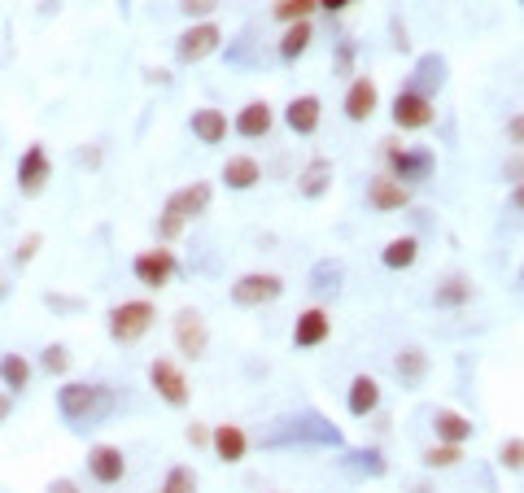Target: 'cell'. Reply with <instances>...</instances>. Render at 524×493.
Wrapping results in <instances>:
<instances>
[{
  "label": "cell",
  "mask_w": 524,
  "mask_h": 493,
  "mask_svg": "<svg viewBox=\"0 0 524 493\" xmlns=\"http://www.w3.org/2000/svg\"><path fill=\"white\" fill-rule=\"evenodd\" d=\"M511 210H516V214H524V184H516V188H511Z\"/></svg>",
  "instance_id": "48"
},
{
  "label": "cell",
  "mask_w": 524,
  "mask_h": 493,
  "mask_svg": "<svg viewBox=\"0 0 524 493\" xmlns=\"http://www.w3.org/2000/svg\"><path fill=\"white\" fill-rule=\"evenodd\" d=\"M219 44H223L219 22H188V27L180 31V40H175V62L197 66V62H206L210 53H219Z\"/></svg>",
  "instance_id": "8"
},
{
  "label": "cell",
  "mask_w": 524,
  "mask_h": 493,
  "mask_svg": "<svg viewBox=\"0 0 524 493\" xmlns=\"http://www.w3.org/2000/svg\"><path fill=\"white\" fill-rule=\"evenodd\" d=\"M40 302L49 310H57V315H79L83 310V297H66V293H44Z\"/></svg>",
  "instance_id": "40"
},
{
  "label": "cell",
  "mask_w": 524,
  "mask_h": 493,
  "mask_svg": "<svg viewBox=\"0 0 524 493\" xmlns=\"http://www.w3.org/2000/svg\"><path fill=\"white\" fill-rule=\"evenodd\" d=\"M214 9H219V0H180V14L188 22H210Z\"/></svg>",
  "instance_id": "39"
},
{
  "label": "cell",
  "mask_w": 524,
  "mask_h": 493,
  "mask_svg": "<svg viewBox=\"0 0 524 493\" xmlns=\"http://www.w3.org/2000/svg\"><path fill=\"white\" fill-rule=\"evenodd\" d=\"M319 123H324V101H319L315 92L293 96V101L284 105V127H289L293 136H315Z\"/></svg>",
  "instance_id": "14"
},
{
  "label": "cell",
  "mask_w": 524,
  "mask_h": 493,
  "mask_svg": "<svg viewBox=\"0 0 524 493\" xmlns=\"http://www.w3.org/2000/svg\"><path fill=\"white\" fill-rule=\"evenodd\" d=\"M520 284H524V267H520Z\"/></svg>",
  "instance_id": "50"
},
{
  "label": "cell",
  "mask_w": 524,
  "mask_h": 493,
  "mask_svg": "<svg viewBox=\"0 0 524 493\" xmlns=\"http://www.w3.org/2000/svg\"><path fill=\"white\" fill-rule=\"evenodd\" d=\"M114 389L101 380H62V389H57V415L66 419L70 428H97L105 419L114 415Z\"/></svg>",
  "instance_id": "1"
},
{
  "label": "cell",
  "mask_w": 524,
  "mask_h": 493,
  "mask_svg": "<svg viewBox=\"0 0 524 493\" xmlns=\"http://www.w3.org/2000/svg\"><path fill=\"white\" fill-rule=\"evenodd\" d=\"M385 162L402 188H415V184H428L437 171V153L424 149V144H398V140H385Z\"/></svg>",
  "instance_id": "3"
},
{
  "label": "cell",
  "mask_w": 524,
  "mask_h": 493,
  "mask_svg": "<svg viewBox=\"0 0 524 493\" xmlns=\"http://www.w3.org/2000/svg\"><path fill=\"white\" fill-rule=\"evenodd\" d=\"M311 40H315V27L311 22H293V27H284V35H280V62H297V57L311 48Z\"/></svg>",
  "instance_id": "30"
},
{
  "label": "cell",
  "mask_w": 524,
  "mask_h": 493,
  "mask_svg": "<svg viewBox=\"0 0 524 493\" xmlns=\"http://www.w3.org/2000/svg\"><path fill=\"white\" fill-rule=\"evenodd\" d=\"M380 262H385L389 271H411L415 262H420V240L415 236H393L385 249H380Z\"/></svg>",
  "instance_id": "28"
},
{
  "label": "cell",
  "mask_w": 524,
  "mask_h": 493,
  "mask_svg": "<svg viewBox=\"0 0 524 493\" xmlns=\"http://www.w3.org/2000/svg\"><path fill=\"white\" fill-rule=\"evenodd\" d=\"M5 297H9V284H5V275H0V302H5Z\"/></svg>",
  "instance_id": "49"
},
{
  "label": "cell",
  "mask_w": 524,
  "mask_h": 493,
  "mask_svg": "<svg viewBox=\"0 0 524 493\" xmlns=\"http://www.w3.org/2000/svg\"><path fill=\"white\" fill-rule=\"evenodd\" d=\"M328 336H332V315L324 306H311V310H302L293 323V345L297 350H319V345H328Z\"/></svg>",
  "instance_id": "15"
},
{
  "label": "cell",
  "mask_w": 524,
  "mask_h": 493,
  "mask_svg": "<svg viewBox=\"0 0 524 493\" xmlns=\"http://www.w3.org/2000/svg\"><path fill=\"white\" fill-rule=\"evenodd\" d=\"M341 110L350 123H367L376 110H380V88H376V79H350V88H345V101H341Z\"/></svg>",
  "instance_id": "16"
},
{
  "label": "cell",
  "mask_w": 524,
  "mask_h": 493,
  "mask_svg": "<svg viewBox=\"0 0 524 493\" xmlns=\"http://www.w3.org/2000/svg\"><path fill=\"white\" fill-rule=\"evenodd\" d=\"M420 463L428 467V472H446V467H459L463 463V446H428L424 454H420Z\"/></svg>",
  "instance_id": "33"
},
{
  "label": "cell",
  "mask_w": 524,
  "mask_h": 493,
  "mask_svg": "<svg viewBox=\"0 0 524 493\" xmlns=\"http://www.w3.org/2000/svg\"><path fill=\"white\" fill-rule=\"evenodd\" d=\"M389 118H393V127L398 131H424V127H433V101L428 96H420L415 88H402L398 96H393V105H389Z\"/></svg>",
  "instance_id": "11"
},
{
  "label": "cell",
  "mask_w": 524,
  "mask_h": 493,
  "mask_svg": "<svg viewBox=\"0 0 524 493\" xmlns=\"http://www.w3.org/2000/svg\"><path fill=\"white\" fill-rule=\"evenodd\" d=\"M219 179H223V184H228L232 192H249V188L262 184V166H258V158H249V153H232V158L223 162Z\"/></svg>",
  "instance_id": "22"
},
{
  "label": "cell",
  "mask_w": 524,
  "mask_h": 493,
  "mask_svg": "<svg viewBox=\"0 0 524 493\" xmlns=\"http://www.w3.org/2000/svg\"><path fill=\"white\" fill-rule=\"evenodd\" d=\"M184 441H188L193 450H210V428H206V424H188V428H184Z\"/></svg>",
  "instance_id": "41"
},
{
  "label": "cell",
  "mask_w": 524,
  "mask_h": 493,
  "mask_svg": "<svg viewBox=\"0 0 524 493\" xmlns=\"http://www.w3.org/2000/svg\"><path fill=\"white\" fill-rule=\"evenodd\" d=\"M153 323H158V306L145 302V297H131V302L110 306V315H105V332H110L114 345H136L153 332Z\"/></svg>",
  "instance_id": "2"
},
{
  "label": "cell",
  "mask_w": 524,
  "mask_h": 493,
  "mask_svg": "<svg viewBox=\"0 0 524 493\" xmlns=\"http://www.w3.org/2000/svg\"><path fill=\"white\" fill-rule=\"evenodd\" d=\"M271 127H276V110H271L267 101H249V105H241V110H236V118H232V131H236L241 140H267Z\"/></svg>",
  "instance_id": "18"
},
{
  "label": "cell",
  "mask_w": 524,
  "mask_h": 493,
  "mask_svg": "<svg viewBox=\"0 0 524 493\" xmlns=\"http://www.w3.org/2000/svg\"><path fill=\"white\" fill-rule=\"evenodd\" d=\"M367 206H372L376 214L407 210L411 206V188H402L393 175H372L367 179Z\"/></svg>",
  "instance_id": "17"
},
{
  "label": "cell",
  "mask_w": 524,
  "mask_h": 493,
  "mask_svg": "<svg viewBox=\"0 0 524 493\" xmlns=\"http://www.w3.org/2000/svg\"><path fill=\"white\" fill-rule=\"evenodd\" d=\"M184 219H175V214H158V223H153V232H158V245H171V240L184 236Z\"/></svg>",
  "instance_id": "38"
},
{
  "label": "cell",
  "mask_w": 524,
  "mask_h": 493,
  "mask_svg": "<svg viewBox=\"0 0 524 493\" xmlns=\"http://www.w3.org/2000/svg\"><path fill=\"white\" fill-rule=\"evenodd\" d=\"M49 493H79V485H75V480H53V485H49Z\"/></svg>",
  "instance_id": "47"
},
{
  "label": "cell",
  "mask_w": 524,
  "mask_h": 493,
  "mask_svg": "<svg viewBox=\"0 0 524 493\" xmlns=\"http://www.w3.org/2000/svg\"><path fill=\"white\" fill-rule=\"evenodd\" d=\"M284 297V280L276 271H245L241 280L232 284V306L241 310H258V306H271Z\"/></svg>",
  "instance_id": "6"
},
{
  "label": "cell",
  "mask_w": 524,
  "mask_h": 493,
  "mask_svg": "<svg viewBox=\"0 0 524 493\" xmlns=\"http://www.w3.org/2000/svg\"><path fill=\"white\" fill-rule=\"evenodd\" d=\"M40 249H44V236H40V232H27V236L18 240V249H14V267H18V271H27L31 262L40 258Z\"/></svg>",
  "instance_id": "37"
},
{
  "label": "cell",
  "mask_w": 524,
  "mask_h": 493,
  "mask_svg": "<svg viewBox=\"0 0 524 493\" xmlns=\"http://www.w3.org/2000/svg\"><path fill=\"white\" fill-rule=\"evenodd\" d=\"M31 376H35V367H31V358L27 354H0V389L5 393H27L31 389Z\"/></svg>",
  "instance_id": "26"
},
{
  "label": "cell",
  "mask_w": 524,
  "mask_h": 493,
  "mask_svg": "<svg viewBox=\"0 0 524 493\" xmlns=\"http://www.w3.org/2000/svg\"><path fill=\"white\" fill-rule=\"evenodd\" d=\"M332 158H311L302 166V175H297V197H306V201H319V197H328V188H332Z\"/></svg>",
  "instance_id": "23"
},
{
  "label": "cell",
  "mask_w": 524,
  "mask_h": 493,
  "mask_svg": "<svg viewBox=\"0 0 524 493\" xmlns=\"http://www.w3.org/2000/svg\"><path fill=\"white\" fill-rule=\"evenodd\" d=\"M210 454L228 467L245 463L249 459V432L241 424H214L210 428Z\"/></svg>",
  "instance_id": "13"
},
{
  "label": "cell",
  "mask_w": 524,
  "mask_h": 493,
  "mask_svg": "<svg viewBox=\"0 0 524 493\" xmlns=\"http://www.w3.org/2000/svg\"><path fill=\"white\" fill-rule=\"evenodd\" d=\"M498 467L503 472H524V437H507L498 446Z\"/></svg>",
  "instance_id": "36"
},
{
  "label": "cell",
  "mask_w": 524,
  "mask_h": 493,
  "mask_svg": "<svg viewBox=\"0 0 524 493\" xmlns=\"http://www.w3.org/2000/svg\"><path fill=\"white\" fill-rule=\"evenodd\" d=\"M507 140L516 144V153H524V110L507 118Z\"/></svg>",
  "instance_id": "42"
},
{
  "label": "cell",
  "mask_w": 524,
  "mask_h": 493,
  "mask_svg": "<svg viewBox=\"0 0 524 493\" xmlns=\"http://www.w3.org/2000/svg\"><path fill=\"white\" fill-rule=\"evenodd\" d=\"M345 411H350L354 419H367V415H376L380 411V380L376 376H354L350 380V389H345Z\"/></svg>",
  "instance_id": "20"
},
{
  "label": "cell",
  "mask_w": 524,
  "mask_h": 493,
  "mask_svg": "<svg viewBox=\"0 0 524 493\" xmlns=\"http://www.w3.org/2000/svg\"><path fill=\"white\" fill-rule=\"evenodd\" d=\"M442 83H446V57L424 53L420 62H415V75H411L407 88H415L420 96H428V101H433V92H442Z\"/></svg>",
  "instance_id": "24"
},
{
  "label": "cell",
  "mask_w": 524,
  "mask_h": 493,
  "mask_svg": "<svg viewBox=\"0 0 524 493\" xmlns=\"http://www.w3.org/2000/svg\"><path fill=\"white\" fill-rule=\"evenodd\" d=\"M83 463H88V480L101 489L123 485V476H127V454H123V446H110V441H97Z\"/></svg>",
  "instance_id": "10"
},
{
  "label": "cell",
  "mask_w": 524,
  "mask_h": 493,
  "mask_svg": "<svg viewBox=\"0 0 524 493\" xmlns=\"http://www.w3.org/2000/svg\"><path fill=\"white\" fill-rule=\"evenodd\" d=\"M354 0H319V9H324V14H341V9H350Z\"/></svg>",
  "instance_id": "45"
},
{
  "label": "cell",
  "mask_w": 524,
  "mask_h": 493,
  "mask_svg": "<svg viewBox=\"0 0 524 493\" xmlns=\"http://www.w3.org/2000/svg\"><path fill=\"white\" fill-rule=\"evenodd\" d=\"M149 389L158 393L171 411H184V406L193 402V384H188L184 367L175 363V358H153L149 363Z\"/></svg>",
  "instance_id": "4"
},
{
  "label": "cell",
  "mask_w": 524,
  "mask_h": 493,
  "mask_svg": "<svg viewBox=\"0 0 524 493\" xmlns=\"http://www.w3.org/2000/svg\"><path fill=\"white\" fill-rule=\"evenodd\" d=\"M131 275H136L140 288H149V293H158V288H166L180 275V258H175V249H140L136 258H131Z\"/></svg>",
  "instance_id": "5"
},
{
  "label": "cell",
  "mask_w": 524,
  "mask_h": 493,
  "mask_svg": "<svg viewBox=\"0 0 524 493\" xmlns=\"http://www.w3.org/2000/svg\"><path fill=\"white\" fill-rule=\"evenodd\" d=\"M520 5H524V0H520Z\"/></svg>",
  "instance_id": "51"
},
{
  "label": "cell",
  "mask_w": 524,
  "mask_h": 493,
  "mask_svg": "<svg viewBox=\"0 0 524 493\" xmlns=\"http://www.w3.org/2000/svg\"><path fill=\"white\" fill-rule=\"evenodd\" d=\"M503 175L511 179V188H516V184H524V153H516V158H507Z\"/></svg>",
  "instance_id": "43"
},
{
  "label": "cell",
  "mask_w": 524,
  "mask_h": 493,
  "mask_svg": "<svg viewBox=\"0 0 524 493\" xmlns=\"http://www.w3.org/2000/svg\"><path fill=\"white\" fill-rule=\"evenodd\" d=\"M14 179H18V192H22V197H27V201H35L44 188H49V179H53V158H49V149H44L40 140L22 149V158H18V171H14Z\"/></svg>",
  "instance_id": "9"
},
{
  "label": "cell",
  "mask_w": 524,
  "mask_h": 493,
  "mask_svg": "<svg viewBox=\"0 0 524 493\" xmlns=\"http://www.w3.org/2000/svg\"><path fill=\"white\" fill-rule=\"evenodd\" d=\"M341 262H332V258H324V262H315V271H311V293H319V297H332L341 288Z\"/></svg>",
  "instance_id": "31"
},
{
  "label": "cell",
  "mask_w": 524,
  "mask_h": 493,
  "mask_svg": "<svg viewBox=\"0 0 524 493\" xmlns=\"http://www.w3.org/2000/svg\"><path fill=\"white\" fill-rule=\"evenodd\" d=\"M476 297V288L472 280H463V275H450V280L437 284V293H433V306L437 310H463Z\"/></svg>",
  "instance_id": "29"
},
{
  "label": "cell",
  "mask_w": 524,
  "mask_h": 493,
  "mask_svg": "<svg viewBox=\"0 0 524 493\" xmlns=\"http://www.w3.org/2000/svg\"><path fill=\"white\" fill-rule=\"evenodd\" d=\"M341 463H345V472L367 476V480H380V476L389 472V459H385V454H380L376 446H359V450H350Z\"/></svg>",
  "instance_id": "27"
},
{
  "label": "cell",
  "mask_w": 524,
  "mask_h": 493,
  "mask_svg": "<svg viewBox=\"0 0 524 493\" xmlns=\"http://www.w3.org/2000/svg\"><path fill=\"white\" fill-rule=\"evenodd\" d=\"M433 432H437L442 446H468V441H472V419L459 415V411H450V406H442V411L433 415Z\"/></svg>",
  "instance_id": "25"
},
{
  "label": "cell",
  "mask_w": 524,
  "mask_h": 493,
  "mask_svg": "<svg viewBox=\"0 0 524 493\" xmlns=\"http://www.w3.org/2000/svg\"><path fill=\"white\" fill-rule=\"evenodd\" d=\"M315 9H319V0H276V5H271V18L293 27V22H311Z\"/></svg>",
  "instance_id": "32"
},
{
  "label": "cell",
  "mask_w": 524,
  "mask_h": 493,
  "mask_svg": "<svg viewBox=\"0 0 524 493\" xmlns=\"http://www.w3.org/2000/svg\"><path fill=\"white\" fill-rule=\"evenodd\" d=\"M210 201H214V188L206 184V179H193V184L175 188L171 197H166V206H162V214H175V219L193 223V219H201V214L210 210Z\"/></svg>",
  "instance_id": "12"
},
{
  "label": "cell",
  "mask_w": 524,
  "mask_h": 493,
  "mask_svg": "<svg viewBox=\"0 0 524 493\" xmlns=\"http://www.w3.org/2000/svg\"><path fill=\"white\" fill-rule=\"evenodd\" d=\"M9 415H14V393L0 389V424H9Z\"/></svg>",
  "instance_id": "44"
},
{
  "label": "cell",
  "mask_w": 524,
  "mask_h": 493,
  "mask_svg": "<svg viewBox=\"0 0 524 493\" xmlns=\"http://www.w3.org/2000/svg\"><path fill=\"white\" fill-rule=\"evenodd\" d=\"M171 336H175V350H180L184 358H206L210 350V328H206V315H201L197 306H180L171 319Z\"/></svg>",
  "instance_id": "7"
},
{
  "label": "cell",
  "mask_w": 524,
  "mask_h": 493,
  "mask_svg": "<svg viewBox=\"0 0 524 493\" xmlns=\"http://www.w3.org/2000/svg\"><path fill=\"white\" fill-rule=\"evenodd\" d=\"M40 371H49V376H57V380H62L66 371H70V350H66L62 341H57V345H44V350H40Z\"/></svg>",
  "instance_id": "35"
},
{
  "label": "cell",
  "mask_w": 524,
  "mask_h": 493,
  "mask_svg": "<svg viewBox=\"0 0 524 493\" xmlns=\"http://www.w3.org/2000/svg\"><path fill=\"white\" fill-rule=\"evenodd\" d=\"M158 493H197V472H193V467H188V463H175L171 472L162 476Z\"/></svg>",
  "instance_id": "34"
},
{
  "label": "cell",
  "mask_w": 524,
  "mask_h": 493,
  "mask_svg": "<svg viewBox=\"0 0 524 493\" xmlns=\"http://www.w3.org/2000/svg\"><path fill=\"white\" fill-rule=\"evenodd\" d=\"M79 166H101V149H79Z\"/></svg>",
  "instance_id": "46"
},
{
  "label": "cell",
  "mask_w": 524,
  "mask_h": 493,
  "mask_svg": "<svg viewBox=\"0 0 524 493\" xmlns=\"http://www.w3.org/2000/svg\"><path fill=\"white\" fill-rule=\"evenodd\" d=\"M188 131H193L197 144H206V149H219V144L228 140V114H223V110H210V105H201V110L188 114Z\"/></svg>",
  "instance_id": "19"
},
{
  "label": "cell",
  "mask_w": 524,
  "mask_h": 493,
  "mask_svg": "<svg viewBox=\"0 0 524 493\" xmlns=\"http://www.w3.org/2000/svg\"><path fill=\"white\" fill-rule=\"evenodd\" d=\"M428 354L420 350V345H402L398 354H393V376H398L402 389H420V384L428 380Z\"/></svg>",
  "instance_id": "21"
}]
</instances>
